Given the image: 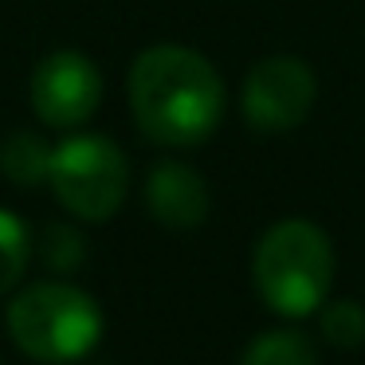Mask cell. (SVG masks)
I'll return each mask as SVG.
<instances>
[{"mask_svg":"<svg viewBox=\"0 0 365 365\" xmlns=\"http://www.w3.org/2000/svg\"><path fill=\"white\" fill-rule=\"evenodd\" d=\"M134 122L158 145H200L224 118V83L200 51L181 43L145 48L130 67Z\"/></svg>","mask_w":365,"mask_h":365,"instance_id":"obj_1","label":"cell"},{"mask_svg":"<svg viewBox=\"0 0 365 365\" xmlns=\"http://www.w3.org/2000/svg\"><path fill=\"white\" fill-rule=\"evenodd\" d=\"M252 279L259 299L283 318H302L322 310L334 283V247L318 224L279 220L263 232L252 259Z\"/></svg>","mask_w":365,"mask_h":365,"instance_id":"obj_2","label":"cell"},{"mask_svg":"<svg viewBox=\"0 0 365 365\" xmlns=\"http://www.w3.org/2000/svg\"><path fill=\"white\" fill-rule=\"evenodd\" d=\"M9 334L32 361H79L103 338V310L71 283H32L12 299Z\"/></svg>","mask_w":365,"mask_h":365,"instance_id":"obj_3","label":"cell"},{"mask_svg":"<svg viewBox=\"0 0 365 365\" xmlns=\"http://www.w3.org/2000/svg\"><path fill=\"white\" fill-rule=\"evenodd\" d=\"M48 185L56 200L79 220H110L130 189L126 153L103 134H75L51 145Z\"/></svg>","mask_w":365,"mask_h":365,"instance_id":"obj_4","label":"cell"},{"mask_svg":"<svg viewBox=\"0 0 365 365\" xmlns=\"http://www.w3.org/2000/svg\"><path fill=\"white\" fill-rule=\"evenodd\" d=\"M314 98L318 83L310 63L294 56H271L247 71L240 110H244L247 126L259 134H287L307 122V114L314 110Z\"/></svg>","mask_w":365,"mask_h":365,"instance_id":"obj_5","label":"cell"},{"mask_svg":"<svg viewBox=\"0 0 365 365\" xmlns=\"http://www.w3.org/2000/svg\"><path fill=\"white\" fill-rule=\"evenodd\" d=\"M32 110L43 126L51 130H71L83 126L103 103V75L83 51H51L40 59L28 83Z\"/></svg>","mask_w":365,"mask_h":365,"instance_id":"obj_6","label":"cell"},{"mask_svg":"<svg viewBox=\"0 0 365 365\" xmlns=\"http://www.w3.org/2000/svg\"><path fill=\"white\" fill-rule=\"evenodd\" d=\"M145 208L169 232H192L208 216V185L192 165L161 161L145 177Z\"/></svg>","mask_w":365,"mask_h":365,"instance_id":"obj_7","label":"cell"},{"mask_svg":"<svg viewBox=\"0 0 365 365\" xmlns=\"http://www.w3.org/2000/svg\"><path fill=\"white\" fill-rule=\"evenodd\" d=\"M48 169H51V145H43L36 134L16 130L12 138H4V145H0V173L12 185H20V189L40 185L48 181Z\"/></svg>","mask_w":365,"mask_h":365,"instance_id":"obj_8","label":"cell"},{"mask_svg":"<svg viewBox=\"0 0 365 365\" xmlns=\"http://www.w3.org/2000/svg\"><path fill=\"white\" fill-rule=\"evenodd\" d=\"M240 365H318L314 341L299 330H267L247 341Z\"/></svg>","mask_w":365,"mask_h":365,"instance_id":"obj_9","label":"cell"},{"mask_svg":"<svg viewBox=\"0 0 365 365\" xmlns=\"http://www.w3.org/2000/svg\"><path fill=\"white\" fill-rule=\"evenodd\" d=\"M28 259H32V236H28L24 220L9 208H0V294H9L24 279Z\"/></svg>","mask_w":365,"mask_h":365,"instance_id":"obj_10","label":"cell"},{"mask_svg":"<svg viewBox=\"0 0 365 365\" xmlns=\"http://www.w3.org/2000/svg\"><path fill=\"white\" fill-rule=\"evenodd\" d=\"M322 338L334 349H357L365 346V307L354 299H338V302H322Z\"/></svg>","mask_w":365,"mask_h":365,"instance_id":"obj_11","label":"cell"},{"mask_svg":"<svg viewBox=\"0 0 365 365\" xmlns=\"http://www.w3.org/2000/svg\"><path fill=\"white\" fill-rule=\"evenodd\" d=\"M40 255L48 267L56 271H75L83 263V240L75 228H63V224H48L40 240Z\"/></svg>","mask_w":365,"mask_h":365,"instance_id":"obj_12","label":"cell"}]
</instances>
